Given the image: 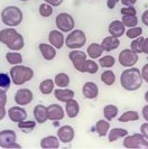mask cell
I'll use <instances>...</instances> for the list:
<instances>
[{
	"label": "cell",
	"instance_id": "cell-32",
	"mask_svg": "<svg viewBox=\"0 0 148 149\" xmlns=\"http://www.w3.org/2000/svg\"><path fill=\"white\" fill-rule=\"evenodd\" d=\"M99 71V63H96L94 60H87L84 63L83 72L89 74H96Z\"/></svg>",
	"mask_w": 148,
	"mask_h": 149
},
{
	"label": "cell",
	"instance_id": "cell-17",
	"mask_svg": "<svg viewBox=\"0 0 148 149\" xmlns=\"http://www.w3.org/2000/svg\"><path fill=\"white\" fill-rule=\"evenodd\" d=\"M126 29L127 28L126 26L124 25V22H121V20H119V19H116V20L111 22L109 27H108L109 34H110L111 36L117 38L122 37L125 35V33H126Z\"/></svg>",
	"mask_w": 148,
	"mask_h": 149
},
{
	"label": "cell",
	"instance_id": "cell-37",
	"mask_svg": "<svg viewBox=\"0 0 148 149\" xmlns=\"http://www.w3.org/2000/svg\"><path fill=\"white\" fill-rule=\"evenodd\" d=\"M36 127V121H31V120H24V121H20L18 122V128L22 129L25 134H28V132H31Z\"/></svg>",
	"mask_w": 148,
	"mask_h": 149
},
{
	"label": "cell",
	"instance_id": "cell-54",
	"mask_svg": "<svg viewBox=\"0 0 148 149\" xmlns=\"http://www.w3.org/2000/svg\"><path fill=\"white\" fill-rule=\"evenodd\" d=\"M147 60H148V57H147Z\"/></svg>",
	"mask_w": 148,
	"mask_h": 149
},
{
	"label": "cell",
	"instance_id": "cell-11",
	"mask_svg": "<svg viewBox=\"0 0 148 149\" xmlns=\"http://www.w3.org/2000/svg\"><path fill=\"white\" fill-rule=\"evenodd\" d=\"M34 99V94L29 89H19L15 94V102L16 104L24 107V105H27L31 103Z\"/></svg>",
	"mask_w": 148,
	"mask_h": 149
},
{
	"label": "cell",
	"instance_id": "cell-20",
	"mask_svg": "<svg viewBox=\"0 0 148 149\" xmlns=\"http://www.w3.org/2000/svg\"><path fill=\"white\" fill-rule=\"evenodd\" d=\"M65 113H66V116L70 119H74V118H76L79 116V113H80V104L75 99H72V100L65 102Z\"/></svg>",
	"mask_w": 148,
	"mask_h": 149
},
{
	"label": "cell",
	"instance_id": "cell-22",
	"mask_svg": "<svg viewBox=\"0 0 148 149\" xmlns=\"http://www.w3.org/2000/svg\"><path fill=\"white\" fill-rule=\"evenodd\" d=\"M59 142L57 136H46L40 140V147L43 149H56L59 147Z\"/></svg>",
	"mask_w": 148,
	"mask_h": 149
},
{
	"label": "cell",
	"instance_id": "cell-28",
	"mask_svg": "<svg viewBox=\"0 0 148 149\" xmlns=\"http://www.w3.org/2000/svg\"><path fill=\"white\" fill-rule=\"evenodd\" d=\"M119 114V109L117 105L114 104H107L103 108V116L104 119H107L108 121H112L113 119H116Z\"/></svg>",
	"mask_w": 148,
	"mask_h": 149
},
{
	"label": "cell",
	"instance_id": "cell-38",
	"mask_svg": "<svg viewBox=\"0 0 148 149\" xmlns=\"http://www.w3.org/2000/svg\"><path fill=\"white\" fill-rule=\"evenodd\" d=\"M144 39H145V37H142V36H139V37L133 39V42L130 44V49H133V52L137 53V54H141L142 53Z\"/></svg>",
	"mask_w": 148,
	"mask_h": 149
},
{
	"label": "cell",
	"instance_id": "cell-46",
	"mask_svg": "<svg viewBox=\"0 0 148 149\" xmlns=\"http://www.w3.org/2000/svg\"><path fill=\"white\" fill-rule=\"evenodd\" d=\"M141 22L148 27V9H146L144 13H142V15H141Z\"/></svg>",
	"mask_w": 148,
	"mask_h": 149
},
{
	"label": "cell",
	"instance_id": "cell-4",
	"mask_svg": "<svg viewBox=\"0 0 148 149\" xmlns=\"http://www.w3.org/2000/svg\"><path fill=\"white\" fill-rule=\"evenodd\" d=\"M22 11L16 6H8L1 11V20L8 27H16L22 22Z\"/></svg>",
	"mask_w": 148,
	"mask_h": 149
},
{
	"label": "cell",
	"instance_id": "cell-52",
	"mask_svg": "<svg viewBox=\"0 0 148 149\" xmlns=\"http://www.w3.org/2000/svg\"><path fill=\"white\" fill-rule=\"evenodd\" d=\"M144 99H145V101L148 103V91H146L145 92V95H144Z\"/></svg>",
	"mask_w": 148,
	"mask_h": 149
},
{
	"label": "cell",
	"instance_id": "cell-44",
	"mask_svg": "<svg viewBox=\"0 0 148 149\" xmlns=\"http://www.w3.org/2000/svg\"><path fill=\"white\" fill-rule=\"evenodd\" d=\"M139 131H140V134L148 140V122L147 121L141 125L140 128H139Z\"/></svg>",
	"mask_w": 148,
	"mask_h": 149
},
{
	"label": "cell",
	"instance_id": "cell-6",
	"mask_svg": "<svg viewBox=\"0 0 148 149\" xmlns=\"http://www.w3.org/2000/svg\"><path fill=\"white\" fill-rule=\"evenodd\" d=\"M124 147L127 149H140L148 148V140L139 132V134H127L122 141Z\"/></svg>",
	"mask_w": 148,
	"mask_h": 149
},
{
	"label": "cell",
	"instance_id": "cell-36",
	"mask_svg": "<svg viewBox=\"0 0 148 149\" xmlns=\"http://www.w3.org/2000/svg\"><path fill=\"white\" fill-rule=\"evenodd\" d=\"M142 28L140 26H135V27H130V28H127L126 29V35L129 39H135V38L139 37V36H142Z\"/></svg>",
	"mask_w": 148,
	"mask_h": 149
},
{
	"label": "cell",
	"instance_id": "cell-30",
	"mask_svg": "<svg viewBox=\"0 0 148 149\" xmlns=\"http://www.w3.org/2000/svg\"><path fill=\"white\" fill-rule=\"evenodd\" d=\"M54 82H55V85L57 88H67L70 85V76L66 73L61 72V73L55 75Z\"/></svg>",
	"mask_w": 148,
	"mask_h": 149
},
{
	"label": "cell",
	"instance_id": "cell-41",
	"mask_svg": "<svg viewBox=\"0 0 148 149\" xmlns=\"http://www.w3.org/2000/svg\"><path fill=\"white\" fill-rule=\"evenodd\" d=\"M121 15H137V10L133 6H124L120 10Z\"/></svg>",
	"mask_w": 148,
	"mask_h": 149
},
{
	"label": "cell",
	"instance_id": "cell-21",
	"mask_svg": "<svg viewBox=\"0 0 148 149\" xmlns=\"http://www.w3.org/2000/svg\"><path fill=\"white\" fill-rule=\"evenodd\" d=\"M101 46H102L104 52H111V51H114L118 48L120 46V42H119V38L109 35L103 38V40L101 42Z\"/></svg>",
	"mask_w": 148,
	"mask_h": 149
},
{
	"label": "cell",
	"instance_id": "cell-7",
	"mask_svg": "<svg viewBox=\"0 0 148 149\" xmlns=\"http://www.w3.org/2000/svg\"><path fill=\"white\" fill-rule=\"evenodd\" d=\"M55 24L57 29L62 33H70L74 29L75 20L72 16L67 13H61L55 18Z\"/></svg>",
	"mask_w": 148,
	"mask_h": 149
},
{
	"label": "cell",
	"instance_id": "cell-13",
	"mask_svg": "<svg viewBox=\"0 0 148 149\" xmlns=\"http://www.w3.org/2000/svg\"><path fill=\"white\" fill-rule=\"evenodd\" d=\"M65 117V111L59 104H50L47 107V119L51 121H61Z\"/></svg>",
	"mask_w": 148,
	"mask_h": 149
},
{
	"label": "cell",
	"instance_id": "cell-24",
	"mask_svg": "<svg viewBox=\"0 0 148 149\" xmlns=\"http://www.w3.org/2000/svg\"><path fill=\"white\" fill-rule=\"evenodd\" d=\"M34 118L38 123H44L47 121V107L43 104H37L34 108Z\"/></svg>",
	"mask_w": 148,
	"mask_h": 149
},
{
	"label": "cell",
	"instance_id": "cell-45",
	"mask_svg": "<svg viewBox=\"0 0 148 149\" xmlns=\"http://www.w3.org/2000/svg\"><path fill=\"white\" fill-rule=\"evenodd\" d=\"M44 1L47 2V3H50L52 7H59L63 2V0H44Z\"/></svg>",
	"mask_w": 148,
	"mask_h": 149
},
{
	"label": "cell",
	"instance_id": "cell-27",
	"mask_svg": "<svg viewBox=\"0 0 148 149\" xmlns=\"http://www.w3.org/2000/svg\"><path fill=\"white\" fill-rule=\"evenodd\" d=\"M54 90H55V82L52 79H46L39 84V91L44 95L51 94L52 92H54Z\"/></svg>",
	"mask_w": 148,
	"mask_h": 149
},
{
	"label": "cell",
	"instance_id": "cell-9",
	"mask_svg": "<svg viewBox=\"0 0 148 149\" xmlns=\"http://www.w3.org/2000/svg\"><path fill=\"white\" fill-rule=\"evenodd\" d=\"M17 134L14 130H2L0 131V147L3 149L20 148V145L16 143Z\"/></svg>",
	"mask_w": 148,
	"mask_h": 149
},
{
	"label": "cell",
	"instance_id": "cell-10",
	"mask_svg": "<svg viewBox=\"0 0 148 149\" xmlns=\"http://www.w3.org/2000/svg\"><path fill=\"white\" fill-rule=\"evenodd\" d=\"M68 58L72 62L74 68L77 72H83V67H84V63L88 60V54L84 53L83 51H77V49H72L68 53Z\"/></svg>",
	"mask_w": 148,
	"mask_h": 149
},
{
	"label": "cell",
	"instance_id": "cell-23",
	"mask_svg": "<svg viewBox=\"0 0 148 149\" xmlns=\"http://www.w3.org/2000/svg\"><path fill=\"white\" fill-rule=\"evenodd\" d=\"M103 48L101 44H98V43H92L88 46V49H87V54L91 60H98L102 56L103 54Z\"/></svg>",
	"mask_w": 148,
	"mask_h": 149
},
{
	"label": "cell",
	"instance_id": "cell-26",
	"mask_svg": "<svg viewBox=\"0 0 148 149\" xmlns=\"http://www.w3.org/2000/svg\"><path fill=\"white\" fill-rule=\"evenodd\" d=\"M94 129L100 137H105V136H108V132L110 130V121H108L107 119L99 120L96 123Z\"/></svg>",
	"mask_w": 148,
	"mask_h": 149
},
{
	"label": "cell",
	"instance_id": "cell-53",
	"mask_svg": "<svg viewBox=\"0 0 148 149\" xmlns=\"http://www.w3.org/2000/svg\"><path fill=\"white\" fill-rule=\"evenodd\" d=\"M19 1H22V2H25V1H28V0H19Z\"/></svg>",
	"mask_w": 148,
	"mask_h": 149
},
{
	"label": "cell",
	"instance_id": "cell-49",
	"mask_svg": "<svg viewBox=\"0 0 148 149\" xmlns=\"http://www.w3.org/2000/svg\"><path fill=\"white\" fill-rule=\"evenodd\" d=\"M120 2L126 7V6H135L137 0H120Z\"/></svg>",
	"mask_w": 148,
	"mask_h": 149
},
{
	"label": "cell",
	"instance_id": "cell-15",
	"mask_svg": "<svg viewBox=\"0 0 148 149\" xmlns=\"http://www.w3.org/2000/svg\"><path fill=\"white\" fill-rule=\"evenodd\" d=\"M9 119L11 120L13 122H20V121H24V120L27 119V111L22 108L20 105L18 107H11L7 112Z\"/></svg>",
	"mask_w": 148,
	"mask_h": 149
},
{
	"label": "cell",
	"instance_id": "cell-8",
	"mask_svg": "<svg viewBox=\"0 0 148 149\" xmlns=\"http://www.w3.org/2000/svg\"><path fill=\"white\" fill-rule=\"evenodd\" d=\"M138 55L139 54L135 53L133 49L125 48V49H122L121 52L119 53V56H118L119 64L122 67H125V68L135 66L138 63V60H139Z\"/></svg>",
	"mask_w": 148,
	"mask_h": 149
},
{
	"label": "cell",
	"instance_id": "cell-43",
	"mask_svg": "<svg viewBox=\"0 0 148 149\" xmlns=\"http://www.w3.org/2000/svg\"><path fill=\"white\" fill-rule=\"evenodd\" d=\"M140 73H141V77H142V80H144L146 83H148V63H146L144 66L141 67Z\"/></svg>",
	"mask_w": 148,
	"mask_h": 149
},
{
	"label": "cell",
	"instance_id": "cell-35",
	"mask_svg": "<svg viewBox=\"0 0 148 149\" xmlns=\"http://www.w3.org/2000/svg\"><path fill=\"white\" fill-rule=\"evenodd\" d=\"M121 22L126 26V28L138 26V17L137 15H122Z\"/></svg>",
	"mask_w": 148,
	"mask_h": 149
},
{
	"label": "cell",
	"instance_id": "cell-48",
	"mask_svg": "<svg viewBox=\"0 0 148 149\" xmlns=\"http://www.w3.org/2000/svg\"><path fill=\"white\" fill-rule=\"evenodd\" d=\"M120 0H107V7L109 9H114V7L117 6Z\"/></svg>",
	"mask_w": 148,
	"mask_h": 149
},
{
	"label": "cell",
	"instance_id": "cell-33",
	"mask_svg": "<svg viewBox=\"0 0 148 149\" xmlns=\"http://www.w3.org/2000/svg\"><path fill=\"white\" fill-rule=\"evenodd\" d=\"M6 60L11 65H19L22 62V56L18 52H8L6 54Z\"/></svg>",
	"mask_w": 148,
	"mask_h": 149
},
{
	"label": "cell",
	"instance_id": "cell-5",
	"mask_svg": "<svg viewBox=\"0 0 148 149\" xmlns=\"http://www.w3.org/2000/svg\"><path fill=\"white\" fill-rule=\"evenodd\" d=\"M87 44V35L81 29H73L65 38V46L70 49H80Z\"/></svg>",
	"mask_w": 148,
	"mask_h": 149
},
{
	"label": "cell",
	"instance_id": "cell-2",
	"mask_svg": "<svg viewBox=\"0 0 148 149\" xmlns=\"http://www.w3.org/2000/svg\"><path fill=\"white\" fill-rule=\"evenodd\" d=\"M0 43L6 45L10 51H20L25 46L22 35L13 27L0 30Z\"/></svg>",
	"mask_w": 148,
	"mask_h": 149
},
{
	"label": "cell",
	"instance_id": "cell-18",
	"mask_svg": "<svg viewBox=\"0 0 148 149\" xmlns=\"http://www.w3.org/2000/svg\"><path fill=\"white\" fill-rule=\"evenodd\" d=\"M74 95H75V93L73 90L67 89V88H59V89L54 90V97L59 102L65 103L67 101L74 99Z\"/></svg>",
	"mask_w": 148,
	"mask_h": 149
},
{
	"label": "cell",
	"instance_id": "cell-19",
	"mask_svg": "<svg viewBox=\"0 0 148 149\" xmlns=\"http://www.w3.org/2000/svg\"><path fill=\"white\" fill-rule=\"evenodd\" d=\"M38 48L40 51L42 56L46 61H53L56 56V48L51 44L47 43H40L38 45Z\"/></svg>",
	"mask_w": 148,
	"mask_h": 149
},
{
	"label": "cell",
	"instance_id": "cell-16",
	"mask_svg": "<svg viewBox=\"0 0 148 149\" xmlns=\"http://www.w3.org/2000/svg\"><path fill=\"white\" fill-rule=\"evenodd\" d=\"M82 94L88 100H94L99 95V86L94 82H85L82 86Z\"/></svg>",
	"mask_w": 148,
	"mask_h": 149
},
{
	"label": "cell",
	"instance_id": "cell-39",
	"mask_svg": "<svg viewBox=\"0 0 148 149\" xmlns=\"http://www.w3.org/2000/svg\"><path fill=\"white\" fill-rule=\"evenodd\" d=\"M39 15L44 18H48L53 15V7L47 3V2H43L39 5Z\"/></svg>",
	"mask_w": 148,
	"mask_h": 149
},
{
	"label": "cell",
	"instance_id": "cell-1",
	"mask_svg": "<svg viewBox=\"0 0 148 149\" xmlns=\"http://www.w3.org/2000/svg\"><path fill=\"white\" fill-rule=\"evenodd\" d=\"M142 82L144 80L141 77L140 70L135 66L125 68L120 75V85L128 92L139 90L142 85Z\"/></svg>",
	"mask_w": 148,
	"mask_h": 149
},
{
	"label": "cell",
	"instance_id": "cell-51",
	"mask_svg": "<svg viewBox=\"0 0 148 149\" xmlns=\"http://www.w3.org/2000/svg\"><path fill=\"white\" fill-rule=\"evenodd\" d=\"M7 114V111L5 109V107H0V120H2Z\"/></svg>",
	"mask_w": 148,
	"mask_h": 149
},
{
	"label": "cell",
	"instance_id": "cell-3",
	"mask_svg": "<svg viewBox=\"0 0 148 149\" xmlns=\"http://www.w3.org/2000/svg\"><path fill=\"white\" fill-rule=\"evenodd\" d=\"M9 75L11 77V82L17 86H20L25 83L29 82L34 77V71L30 67L19 64V65H14V67L10 68Z\"/></svg>",
	"mask_w": 148,
	"mask_h": 149
},
{
	"label": "cell",
	"instance_id": "cell-34",
	"mask_svg": "<svg viewBox=\"0 0 148 149\" xmlns=\"http://www.w3.org/2000/svg\"><path fill=\"white\" fill-rule=\"evenodd\" d=\"M116 64V58L111 55H105V56H101L99 58V66L102 68H111L114 66Z\"/></svg>",
	"mask_w": 148,
	"mask_h": 149
},
{
	"label": "cell",
	"instance_id": "cell-31",
	"mask_svg": "<svg viewBox=\"0 0 148 149\" xmlns=\"http://www.w3.org/2000/svg\"><path fill=\"white\" fill-rule=\"evenodd\" d=\"M101 82L107 86H111L116 83V74L111 70H105L101 74Z\"/></svg>",
	"mask_w": 148,
	"mask_h": 149
},
{
	"label": "cell",
	"instance_id": "cell-14",
	"mask_svg": "<svg viewBox=\"0 0 148 149\" xmlns=\"http://www.w3.org/2000/svg\"><path fill=\"white\" fill-rule=\"evenodd\" d=\"M48 42L56 49H61L65 44V37H64V35H63V33L61 30L53 29L48 34Z\"/></svg>",
	"mask_w": 148,
	"mask_h": 149
},
{
	"label": "cell",
	"instance_id": "cell-40",
	"mask_svg": "<svg viewBox=\"0 0 148 149\" xmlns=\"http://www.w3.org/2000/svg\"><path fill=\"white\" fill-rule=\"evenodd\" d=\"M10 84H11L10 75L6 74V73H0V89L7 91L10 88Z\"/></svg>",
	"mask_w": 148,
	"mask_h": 149
},
{
	"label": "cell",
	"instance_id": "cell-25",
	"mask_svg": "<svg viewBox=\"0 0 148 149\" xmlns=\"http://www.w3.org/2000/svg\"><path fill=\"white\" fill-rule=\"evenodd\" d=\"M127 134H129L125 128H112L108 132V140H109V142H114L118 139L125 138Z\"/></svg>",
	"mask_w": 148,
	"mask_h": 149
},
{
	"label": "cell",
	"instance_id": "cell-47",
	"mask_svg": "<svg viewBox=\"0 0 148 149\" xmlns=\"http://www.w3.org/2000/svg\"><path fill=\"white\" fill-rule=\"evenodd\" d=\"M141 114H142L144 120L148 122V103L142 107V109H141Z\"/></svg>",
	"mask_w": 148,
	"mask_h": 149
},
{
	"label": "cell",
	"instance_id": "cell-12",
	"mask_svg": "<svg viewBox=\"0 0 148 149\" xmlns=\"http://www.w3.org/2000/svg\"><path fill=\"white\" fill-rule=\"evenodd\" d=\"M56 136H57V138L59 139L61 142L70 143L74 140L75 131H74L73 127H71V126H62V127L59 128Z\"/></svg>",
	"mask_w": 148,
	"mask_h": 149
},
{
	"label": "cell",
	"instance_id": "cell-29",
	"mask_svg": "<svg viewBox=\"0 0 148 149\" xmlns=\"http://www.w3.org/2000/svg\"><path fill=\"white\" fill-rule=\"evenodd\" d=\"M138 120H139V113L137 111H135V110H128V111L124 112L118 118L119 122H124V123L138 121Z\"/></svg>",
	"mask_w": 148,
	"mask_h": 149
},
{
	"label": "cell",
	"instance_id": "cell-50",
	"mask_svg": "<svg viewBox=\"0 0 148 149\" xmlns=\"http://www.w3.org/2000/svg\"><path fill=\"white\" fill-rule=\"evenodd\" d=\"M142 53H145L148 56V37L144 39V44H142Z\"/></svg>",
	"mask_w": 148,
	"mask_h": 149
},
{
	"label": "cell",
	"instance_id": "cell-42",
	"mask_svg": "<svg viewBox=\"0 0 148 149\" xmlns=\"http://www.w3.org/2000/svg\"><path fill=\"white\" fill-rule=\"evenodd\" d=\"M7 104V93L6 91L0 89V107H5Z\"/></svg>",
	"mask_w": 148,
	"mask_h": 149
}]
</instances>
